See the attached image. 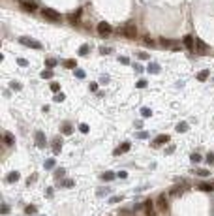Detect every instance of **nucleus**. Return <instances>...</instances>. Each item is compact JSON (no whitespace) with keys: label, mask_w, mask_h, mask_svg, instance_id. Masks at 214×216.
<instances>
[{"label":"nucleus","mask_w":214,"mask_h":216,"mask_svg":"<svg viewBox=\"0 0 214 216\" xmlns=\"http://www.w3.org/2000/svg\"><path fill=\"white\" fill-rule=\"evenodd\" d=\"M19 43L25 45V47H30V49H43L41 43L36 42V39H32V38H28V36H21V38H19Z\"/></svg>","instance_id":"obj_1"},{"label":"nucleus","mask_w":214,"mask_h":216,"mask_svg":"<svg viewBox=\"0 0 214 216\" xmlns=\"http://www.w3.org/2000/svg\"><path fill=\"white\" fill-rule=\"evenodd\" d=\"M120 34L124 36V38H130V39H133V38L137 36V26L133 25V23H128V25H124V26H122Z\"/></svg>","instance_id":"obj_2"},{"label":"nucleus","mask_w":214,"mask_h":216,"mask_svg":"<svg viewBox=\"0 0 214 216\" xmlns=\"http://www.w3.org/2000/svg\"><path fill=\"white\" fill-rule=\"evenodd\" d=\"M156 207L160 209V213H167L169 210V199H167L165 194H160L156 197Z\"/></svg>","instance_id":"obj_3"},{"label":"nucleus","mask_w":214,"mask_h":216,"mask_svg":"<svg viewBox=\"0 0 214 216\" xmlns=\"http://www.w3.org/2000/svg\"><path fill=\"white\" fill-rule=\"evenodd\" d=\"M41 15L45 19H49V21H53V23H58L60 21V13L58 11H55V10H51V8H43L41 10Z\"/></svg>","instance_id":"obj_4"},{"label":"nucleus","mask_w":214,"mask_h":216,"mask_svg":"<svg viewBox=\"0 0 214 216\" xmlns=\"http://www.w3.org/2000/svg\"><path fill=\"white\" fill-rule=\"evenodd\" d=\"M34 141H36V145L39 147V149H45L47 147V139H45V134H43L41 130H38L34 134Z\"/></svg>","instance_id":"obj_5"},{"label":"nucleus","mask_w":214,"mask_h":216,"mask_svg":"<svg viewBox=\"0 0 214 216\" xmlns=\"http://www.w3.org/2000/svg\"><path fill=\"white\" fill-rule=\"evenodd\" d=\"M182 45H184L188 51H193V49H195V39H193V36L186 34V36H184V39H182Z\"/></svg>","instance_id":"obj_6"},{"label":"nucleus","mask_w":214,"mask_h":216,"mask_svg":"<svg viewBox=\"0 0 214 216\" xmlns=\"http://www.w3.org/2000/svg\"><path fill=\"white\" fill-rule=\"evenodd\" d=\"M109 32H111V25L107 21H100V23H98V34H100V36H107Z\"/></svg>","instance_id":"obj_7"},{"label":"nucleus","mask_w":214,"mask_h":216,"mask_svg":"<svg viewBox=\"0 0 214 216\" xmlns=\"http://www.w3.org/2000/svg\"><path fill=\"white\" fill-rule=\"evenodd\" d=\"M188 188V184H180V186H175V188H171L169 190V195H173V197H178V195H182L184 194V190Z\"/></svg>","instance_id":"obj_8"},{"label":"nucleus","mask_w":214,"mask_h":216,"mask_svg":"<svg viewBox=\"0 0 214 216\" xmlns=\"http://www.w3.org/2000/svg\"><path fill=\"white\" fill-rule=\"evenodd\" d=\"M143 207H145V213H146V216H156V214H154V201H152V199H146Z\"/></svg>","instance_id":"obj_9"},{"label":"nucleus","mask_w":214,"mask_h":216,"mask_svg":"<svg viewBox=\"0 0 214 216\" xmlns=\"http://www.w3.org/2000/svg\"><path fill=\"white\" fill-rule=\"evenodd\" d=\"M51 145H53V152L55 154H60V150H62V137H55Z\"/></svg>","instance_id":"obj_10"},{"label":"nucleus","mask_w":214,"mask_h":216,"mask_svg":"<svg viewBox=\"0 0 214 216\" xmlns=\"http://www.w3.org/2000/svg\"><path fill=\"white\" fill-rule=\"evenodd\" d=\"M195 51H197L199 55L207 53V43H205L203 39H195Z\"/></svg>","instance_id":"obj_11"},{"label":"nucleus","mask_w":214,"mask_h":216,"mask_svg":"<svg viewBox=\"0 0 214 216\" xmlns=\"http://www.w3.org/2000/svg\"><path fill=\"white\" fill-rule=\"evenodd\" d=\"M21 6H23V10H26V11H36V2H30V0H25V2H21Z\"/></svg>","instance_id":"obj_12"},{"label":"nucleus","mask_w":214,"mask_h":216,"mask_svg":"<svg viewBox=\"0 0 214 216\" xmlns=\"http://www.w3.org/2000/svg\"><path fill=\"white\" fill-rule=\"evenodd\" d=\"M2 141L6 143V145H13V134H10V132H4V134H2Z\"/></svg>","instance_id":"obj_13"},{"label":"nucleus","mask_w":214,"mask_h":216,"mask_svg":"<svg viewBox=\"0 0 214 216\" xmlns=\"http://www.w3.org/2000/svg\"><path fill=\"white\" fill-rule=\"evenodd\" d=\"M167 141H169V135L162 134V135H158V137H156V141H154V147H156V145H164V143H167Z\"/></svg>","instance_id":"obj_14"},{"label":"nucleus","mask_w":214,"mask_h":216,"mask_svg":"<svg viewBox=\"0 0 214 216\" xmlns=\"http://www.w3.org/2000/svg\"><path fill=\"white\" fill-rule=\"evenodd\" d=\"M17 181H19V173H17V171H11V173H8L6 182H17Z\"/></svg>","instance_id":"obj_15"},{"label":"nucleus","mask_w":214,"mask_h":216,"mask_svg":"<svg viewBox=\"0 0 214 216\" xmlns=\"http://www.w3.org/2000/svg\"><path fill=\"white\" fill-rule=\"evenodd\" d=\"M117 177V175L113 173V171H105V173H101V181H105V182H109V181H113V179Z\"/></svg>","instance_id":"obj_16"},{"label":"nucleus","mask_w":214,"mask_h":216,"mask_svg":"<svg viewBox=\"0 0 214 216\" xmlns=\"http://www.w3.org/2000/svg\"><path fill=\"white\" fill-rule=\"evenodd\" d=\"M126 150H130V143H128V141H126V143H122V145H120V147H118V149H117V150H115V154H117V156H118V154H122V152H126Z\"/></svg>","instance_id":"obj_17"},{"label":"nucleus","mask_w":214,"mask_h":216,"mask_svg":"<svg viewBox=\"0 0 214 216\" xmlns=\"http://www.w3.org/2000/svg\"><path fill=\"white\" fill-rule=\"evenodd\" d=\"M60 130H62V134H66V135H70V134H71V132H73V126H71V124H70V122H64V124H62V128H60Z\"/></svg>","instance_id":"obj_18"},{"label":"nucleus","mask_w":214,"mask_h":216,"mask_svg":"<svg viewBox=\"0 0 214 216\" xmlns=\"http://www.w3.org/2000/svg\"><path fill=\"white\" fill-rule=\"evenodd\" d=\"M58 186H62V188H73V186H75V182L71 181V179H64L62 182H58Z\"/></svg>","instance_id":"obj_19"},{"label":"nucleus","mask_w":214,"mask_h":216,"mask_svg":"<svg viewBox=\"0 0 214 216\" xmlns=\"http://www.w3.org/2000/svg\"><path fill=\"white\" fill-rule=\"evenodd\" d=\"M143 43H145L146 47H154V45H156V42H154L150 36H143Z\"/></svg>","instance_id":"obj_20"},{"label":"nucleus","mask_w":214,"mask_h":216,"mask_svg":"<svg viewBox=\"0 0 214 216\" xmlns=\"http://www.w3.org/2000/svg\"><path fill=\"white\" fill-rule=\"evenodd\" d=\"M190 160H192V163H199L201 162V154L199 152H192L190 154Z\"/></svg>","instance_id":"obj_21"},{"label":"nucleus","mask_w":214,"mask_h":216,"mask_svg":"<svg viewBox=\"0 0 214 216\" xmlns=\"http://www.w3.org/2000/svg\"><path fill=\"white\" fill-rule=\"evenodd\" d=\"M186 130H188V124H186V122H178L177 124V132H178V134H184Z\"/></svg>","instance_id":"obj_22"},{"label":"nucleus","mask_w":214,"mask_h":216,"mask_svg":"<svg viewBox=\"0 0 214 216\" xmlns=\"http://www.w3.org/2000/svg\"><path fill=\"white\" fill-rule=\"evenodd\" d=\"M148 71L150 73H158V71H160V66H158L156 62H150L148 64Z\"/></svg>","instance_id":"obj_23"},{"label":"nucleus","mask_w":214,"mask_h":216,"mask_svg":"<svg viewBox=\"0 0 214 216\" xmlns=\"http://www.w3.org/2000/svg\"><path fill=\"white\" fill-rule=\"evenodd\" d=\"M57 165V162H55V158H49V160H45V169H53V167Z\"/></svg>","instance_id":"obj_24"},{"label":"nucleus","mask_w":214,"mask_h":216,"mask_svg":"<svg viewBox=\"0 0 214 216\" xmlns=\"http://www.w3.org/2000/svg\"><path fill=\"white\" fill-rule=\"evenodd\" d=\"M45 66L49 68V70H53V68L57 66V60H55V58H51V57H49V58H45Z\"/></svg>","instance_id":"obj_25"},{"label":"nucleus","mask_w":214,"mask_h":216,"mask_svg":"<svg viewBox=\"0 0 214 216\" xmlns=\"http://www.w3.org/2000/svg\"><path fill=\"white\" fill-rule=\"evenodd\" d=\"M64 66H66V68H70V70H75V66H77V62H75L73 58H68V60L64 62Z\"/></svg>","instance_id":"obj_26"},{"label":"nucleus","mask_w":214,"mask_h":216,"mask_svg":"<svg viewBox=\"0 0 214 216\" xmlns=\"http://www.w3.org/2000/svg\"><path fill=\"white\" fill-rule=\"evenodd\" d=\"M207 77H208V70H203V71L197 73V81H205Z\"/></svg>","instance_id":"obj_27"},{"label":"nucleus","mask_w":214,"mask_h":216,"mask_svg":"<svg viewBox=\"0 0 214 216\" xmlns=\"http://www.w3.org/2000/svg\"><path fill=\"white\" fill-rule=\"evenodd\" d=\"M197 188H199V190H203V192H212V190H214V184H199Z\"/></svg>","instance_id":"obj_28"},{"label":"nucleus","mask_w":214,"mask_h":216,"mask_svg":"<svg viewBox=\"0 0 214 216\" xmlns=\"http://www.w3.org/2000/svg\"><path fill=\"white\" fill-rule=\"evenodd\" d=\"M73 73H75V77H77V79H85V77H86L85 70H77V68H75V71H73Z\"/></svg>","instance_id":"obj_29"},{"label":"nucleus","mask_w":214,"mask_h":216,"mask_svg":"<svg viewBox=\"0 0 214 216\" xmlns=\"http://www.w3.org/2000/svg\"><path fill=\"white\" fill-rule=\"evenodd\" d=\"M141 115H143L145 118H148V117H152V111H150L148 107H143V109H141Z\"/></svg>","instance_id":"obj_30"},{"label":"nucleus","mask_w":214,"mask_h":216,"mask_svg":"<svg viewBox=\"0 0 214 216\" xmlns=\"http://www.w3.org/2000/svg\"><path fill=\"white\" fill-rule=\"evenodd\" d=\"M25 213H26V214H30V216H32V214H36V205H26Z\"/></svg>","instance_id":"obj_31"},{"label":"nucleus","mask_w":214,"mask_h":216,"mask_svg":"<svg viewBox=\"0 0 214 216\" xmlns=\"http://www.w3.org/2000/svg\"><path fill=\"white\" fill-rule=\"evenodd\" d=\"M41 77H43V79H51V77H53V71H51L49 68H47V70H43V71H41Z\"/></svg>","instance_id":"obj_32"},{"label":"nucleus","mask_w":214,"mask_h":216,"mask_svg":"<svg viewBox=\"0 0 214 216\" xmlns=\"http://www.w3.org/2000/svg\"><path fill=\"white\" fill-rule=\"evenodd\" d=\"M10 210H11V207L6 205V203H2V207H0V213H2V214H8Z\"/></svg>","instance_id":"obj_33"},{"label":"nucleus","mask_w":214,"mask_h":216,"mask_svg":"<svg viewBox=\"0 0 214 216\" xmlns=\"http://www.w3.org/2000/svg\"><path fill=\"white\" fill-rule=\"evenodd\" d=\"M122 199H124L122 195H115V197H109V203H111V205H113V203H120Z\"/></svg>","instance_id":"obj_34"},{"label":"nucleus","mask_w":214,"mask_h":216,"mask_svg":"<svg viewBox=\"0 0 214 216\" xmlns=\"http://www.w3.org/2000/svg\"><path fill=\"white\" fill-rule=\"evenodd\" d=\"M79 17H81V10H77V11H75L73 15H71V23H73V25H75V23H77V19H79Z\"/></svg>","instance_id":"obj_35"},{"label":"nucleus","mask_w":214,"mask_h":216,"mask_svg":"<svg viewBox=\"0 0 214 216\" xmlns=\"http://www.w3.org/2000/svg\"><path fill=\"white\" fill-rule=\"evenodd\" d=\"M88 45H81V47H79V55H88Z\"/></svg>","instance_id":"obj_36"},{"label":"nucleus","mask_w":214,"mask_h":216,"mask_svg":"<svg viewBox=\"0 0 214 216\" xmlns=\"http://www.w3.org/2000/svg\"><path fill=\"white\" fill-rule=\"evenodd\" d=\"M193 173H197V175H201V177H208V171L207 169H195Z\"/></svg>","instance_id":"obj_37"},{"label":"nucleus","mask_w":214,"mask_h":216,"mask_svg":"<svg viewBox=\"0 0 214 216\" xmlns=\"http://www.w3.org/2000/svg\"><path fill=\"white\" fill-rule=\"evenodd\" d=\"M88 130H90V128L86 126V124H79V132H83V134H88Z\"/></svg>","instance_id":"obj_38"},{"label":"nucleus","mask_w":214,"mask_h":216,"mask_svg":"<svg viewBox=\"0 0 214 216\" xmlns=\"http://www.w3.org/2000/svg\"><path fill=\"white\" fill-rule=\"evenodd\" d=\"M64 98L66 96L62 94V92H58V94H55V102H64Z\"/></svg>","instance_id":"obj_39"},{"label":"nucleus","mask_w":214,"mask_h":216,"mask_svg":"<svg viewBox=\"0 0 214 216\" xmlns=\"http://www.w3.org/2000/svg\"><path fill=\"white\" fill-rule=\"evenodd\" d=\"M10 87H11L13 90H21V85H19L17 81H11V83H10Z\"/></svg>","instance_id":"obj_40"},{"label":"nucleus","mask_w":214,"mask_h":216,"mask_svg":"<svg viewBox=\"0 0 214 216\" xmlns=\"http://www.w3.org/2000/svg\"><path fill=\"white\" fill-rule=\"evenodd\" d=\"M109 192H111L109 188H100V190H98L96 194H98V195H105V194H109Z\"/></svg>","instance_id":"obj_41"},{"label":"nucleus","mask_w":214,"mask_h":216,"mask_svg":"<svg viewBox=\"0 0 214 216\" xmlns=\"http://www.w3.org/2000/svg\"><path fill=\"white\" fill-rule=\"evenodd\" d=\"M51 90H53V92H58V90H60V85H58V83H51Z\"/></svg>","instance_id":"obj_42"},{"label":"nucleus","mask_w":214,"mask_h":216,"mask_svg":"<svg viewBox=\"0 0 214 216\" xmlns=\"http://www.w3.org/2000/svg\"><path fill=\"white\" fill-rule=\"evenodd\" d=\"M17 64H19V66H23V68H25V66H28V60H26V58H19V60H17Z\"/></svg>","instance_id":"obj_43"},{"label":"nucleus","mask_w":214,"mask_h":216,"mask_svg":"<svg viewBox=\"0 0 214 216\" xmlns=\"http://www.w3.org/2000/svg\"><path fill=\"white\" fill-rule=\"evenodd\" d=\"M146 87V81L145 79H139V81H137V89H145Z\"/></svg>","instance_id":"obj_44"},{"label":"nucleus","mask_w":214,"mask_h":216,"mask_svg":"<svg viewBox=\"0 0 214 216\" xmlns=\"http://www.w3.org/2000/svg\"><path fill=\"white\" fill-rule=\"evenodd\" d=\"M118 62L120 64H130V58L128 57H118Z\"/></svg>","instance_id":"obj_45"},{"label":"nucleus","mask_w":214,"mask_h":216,"mask_svg":"<svg viewBox=\"0 0 214 216\" xmlns=\"http://www.w3.org/2000/svg\"><path fill=\"white\" fill-rule=\"evenodd\" d=\"M207 162L208 163H214V152H208L207 154Z\"/></svg>","instance_id":"obj_46"},{"label":"nucleus","mask_w":214,"mask_h":216,"mask_svg":"<svg viewBox=\"0 0 214 216\" xmlns=\"http://www.w3.org/2000/svg\"><path fill=\"white\" fill-rule=\"evenodd\" d=\"M100 53H101V55H109L111 49H109V47H100Z\"/></svg>","instance_id":"obj_47"},{"label":"nucleus","mask_w":214,"mask_h":216,"mask_svg":"<svg viewBox=\"0 0 214 216\" xmlns=\"http://www.w3.org/2000/svg\"><path fill=\"white\" fill-rule=\"evenodd\" d=\"M92 92H98V83H90V87H88Z\"/></svg>","instance_id":"obj_48"},{"label":"nucleus","mask_w":214,"mask_h":216,"mask_svg":"<svg viewBox=\"0 0 214 216\" xmlns=\"http://www.w3.org/2000/svg\"><path fill=\"white\" fill-rule=\"evenodd\" d=\"M137 57H139L141 60H146V58H148V53H139V55H137Z\"/></svg>","instance_id":"obj_49"},{"label":"nucleus","mask_w":214,"mask_h":216,"mask_svg":"<svg viewBox=\"0 0 214 216\" xmlns=\"http://www.w3.org/2000/svg\"><path fill=\"white\" fill-rule=\"evenodd\" d=\"M137 137H139V139H146L148 134H146V132H141V134H137Z\"/></svg>","instance_id":"obj_50"},{"label":"nucleus","mask_w":214,"mask_h":216,"mask_svg":"<svg viewBox=\"0 0 214 216\" xmlns=\"http://www.w3.org/2000/svg\"><path fill=\"white\" fill-rule=\"evenodd\" d=\"M117 177H118V179H126L128 175H126V171H118V175H117Z\"/></svg>","instance_id":"obj_51"},{"label":"nucleus","mask_w":214,"mask_h":216,"mask_svg":"<svg viewBox=\"0 0 214 216\" xmlns=\"http://www.w3.org/2000/svg\"><path fill=\"white\" fill-rule=\"evenodd\" d=\"M62 175H64V169H58V171H57V173H55V177H57V179H60V177H62Z\"/></svg>","instance_id":"obj_52"},{"label":"nucleus","mask_w":214,"mask_h":216,"mask_svg":"<svg viewBox=\"0 0 214 216\" xmlns=\"http://www.w3.org/2000/svg\"><path fill=\"white\" fill-rule=\"evenodd\" d=\"M36 179H38V175H32V177H30V179H28V182H26V184H32V182L36 181Z\"/></svg>","instance_id":"obj_53"},{"label":"nucleus","mask_w":214,"mask_h":216,"mask_svg":"<svg viewBox=\"0 0 214 216\" xmlns=\"http://www.w3.org/2000/svg\"><path fill=\"white\" fill-rule=\"evenodd\" d=\"M100 83H109V77H107V75H101V79H100Z\"/></svg>","instance_id":"obj_54"},{"label":"nucleus","mask_w":214,"mask_h":216,"mask_svg":"<svg viewBox=\"0 0 214 216\" xmlns=\"http://www.w3.org/2000/svg\"><path fill=\"white\" fill-rule=\"evenodd\" d=\"M173 150H175V145H171V147H167V150H165V152H167V154H171V152H173Z\"/></svg>","instance_id":"obj_55"}]
</instances>
